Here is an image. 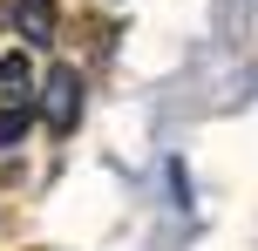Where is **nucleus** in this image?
<instances>
[{
    "label": "nucleus",
    "mask_w": 258,
    "mask_h": 251,
    "mask_svg": "<svg viewBox=\"0 0 258 251\" xmlns=\"http://www.w3.org/2000/svg\"><path fill=\"white\" fill-rule=\"evenodd\" d=\"M0 102H34V68H27V48H21V54H0Z\"/></svg>",
    "instance_id": "nucleus-3"
},
{
    "label": "nucleus",
    "mask_w": 258,
    "mask_h": 251,
    "mask_svg": "<svg viewBox=\"0 0 258 251\" xmlns=\"http://www.w3.org/2000/svg\"><path fill=\"white\" fill-rule=\"evenodd\" d=\"M27 122H34V109L27 102H0V149H14L27 136Z\"/></svg>",
    "instance_id": "nucleus-4"
},
{
    "label": "nucleus",
    "mask_w": 258,
    "mask_h": 251,
    "mask_svg": "<svg viewBox=\"0 0 258 251\" xmlns=\"http://www.w3.org/2000/svg\"><path fill=\"white\" fill-rule=\"evenodd\" d=\"M14 27H21L27 48H48L54 41V0H14Z\"/></svg>",
    "instance_id": "nucleus-2"
},
{
    "label": "nucleus",
    "mask_w": 258,
    "mask_h": 251,
    "mask_svg": "<svg viewBox=\"0 0 258 251\" xmlns=\"http://www.w3.org/2000/svg\"><path fill=\"white\" fill-rule=\"evenodd\" d=\"M34 116H41V129L48 136H68L75 129V116H82V75L75 68H48V75H41V89H34Z\"/></svg>",
    "instance_id": "nucleus-1"
}]
</instances>
